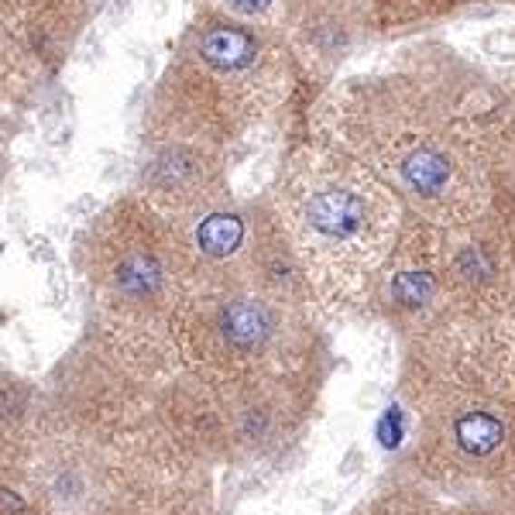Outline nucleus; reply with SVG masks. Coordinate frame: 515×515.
<instances>
[{"instance_id":"39448f33","label":"nucleus","mask_w":515,"mask_h":515,"mask_svg":"<svg viewBox=\"0 0 515 515\" xmlns=\"http://www.w3.org/2000/svg\"><path fill=\"white\" fill-rule=\"evenodd\" d=\"M515 310L512 200L468 223L409 213L361 312L395 330L399 343L491 323Z\"/></svg>"},{"instance_id":"6ab92c4d","label":"nucleus","mask_w":515,"mask_h":515,"mask_svg":"<svg viewBox=\"0 0 515 515\" xmlns=\"http://www.w3.org/2000/svg\"><path fill=\"white\" fill-rule=\"evenodd\" d=\"M491 4H515V0H491Z\"/></svg>"},{"instance_id":"9d476101","label":"nucleus","mask_w":515,"mask_h":515,"mask_svg":"<svg viewBox=\"0 0 515 515\" xmlns=\"http://www.w3.org/2000/svg\"><path fill=\"white\" fill-rule=\"evenodd\" d=\"M107 0H0L4 90L35 94L59 76Z\"/></svg>"},{"instance_id":"4468645a","label":"nucleus","mask_w":515,"mask_h":515,"mask_svg":"<svg viewBox=\"0 0 515 515\" xmlns=\"http://www.w3.org/2000/svg\"><path fill=\"white\" fill-rule=\"evenodd\" d=\"M368 505L375 515H515V491L491 499H453L395 474Z\"/></svg>"},{"instance_id":"ddd939ff","label":"nucleus","mask_w":515,"mask_h":515,"mask_svg":"<svg viewBox=\"0 0 515 515\" xmlns=\"http://www.w3.org/2000/svg\"><path fill=\"white\" fill-rule=\"evenodd\" d=\"M90 515H220L203 474L158 470L121 488Z\"/></svg>"},{"instance_id":"a211bd4d","label":"nucleus","mask_w":515,"mask_h":515,"mask_svg":"<svg viewBox=\"0 0 515 515\" xmlns=\"http://www.w3.org/2000/svg\"><path fill=\"white\" fill-rule=\"evenodd\" d=\"M464 4H491V0H464Z\"/></svg>"},{"instance_id":"9b49d317","label":"nucleus","mask_w":515,"mask_h":515,"mask_svg":"<svg viewBox=\"0 0 515 515\" xmlns=\"http://www.w3.org/2000/svg\"><path fill=\"white\" fill-rule=\"evenodd\" d=\"M279 32L306 83L327 90L337 73L381 38L375 0H285Z\"/></svg>"},{"instance_id":"6e6552de","label":"nucleus","mask_w":515,"mask_h":515,"mask_svg":"<svg viewBox=\"0 0 515 515\" xmlns=\"http://www.w3.org/2000/svg\"><path fill=\"white\" fill-rule=\"evenodd\" d=\"M179 368L220 378L327 371L316 306L268 292H189L175 316Z\"/></svg>"},{"instance_id":"dca6fc26","label":"nucleus","mask_w":515,"mask_h":515,"mask_svg":"<svg viewBox=\"0 0 515 515\" xmlns=\"http://www.w3.org/2000/svg\"><path fill=\"white\" fill-rule=\"evenodd\" d=\"M200 7H213L241 21H258V25H275L279 28L285 0H200Z\"/></svg>"},{"instance_id":"0eeeda50","label":"nucleus","mask_w":515,"mask_h":515,"mask_svg":"<svg viewBox=\"0 0 515 515\" xmlns=\"http://www.w3.org/2000/svg\"><path fill=\"white\" fill-rule=\"evenodd\" d=\"M90 323L179 364L175 316L189 296L179 234L138 189L100 206L73 237Z\"/></svg>"},{"instance_id":"f257e3e1","label":"nucleus","mask_w":515,"mask_h":515,"mask_svg":"<svg viewBox=\"0 0 515 515\" xmlns=\"http://www.w3.org/2000/svg\"><path fill=\"white\" fill-rule=\"evenodd\" d=\"M310 134L358 155L433 223H468L515 200V179L464 110L461 48L443 42H416L389 65L330 83L312 100Z\"/></svg>"},{"instance_id":"f03ea898","label":"nucleus","mask_w":515,"mask_h":515,"mask_svg":"<svg viewBox=\"0 0 515 515\" xmlns=\"http://www.w3.org/2000/svg\"><path fill=\"white\" fill-rule=\"evenodd\" d=\"M299 83L306 79L275 25L196 7L144 100L141 141H193L237 158Z\"/></svg>"},{"instance_id":"aec40b11","label":"nucleus","mask_w":515,"mask_h":515,"mask_svg":"<svg viewBox=\"0 0 515 515\" xmlns=\"http://www.w3.org/2000/svg\"><path fill=\"white\" fill-rule=\"evenodd\" d=\"M512 231H515V200H512Z\"/></svg>"},{"instance_id":"f3484780","label":"nucleus","mask_w":515,"mask_h":515,"mask_svg":"<svg viewBox=\"0 0 515 515\" xmlns=\"http://www.w3.org/2000/svg\"><path fill=\"white\" fill-rule=\"evenodd\" d=\"M347 515H375V512H371V505H361V509H354V512H347Z\"/></svg>"},{"instance_id":"7ed1b4c3","label":"nucleus","mask_w":515,"mask_h":515,"mask_svg":"<svg viewBox=\"0 0 515 515\" xmlns=\"http://www.w3.org/2000/svg\"><path fill=\"white\" fill-rule=\"evenodd\" d=\"M399 395L412 416L399 474L453 499L515 491V395L464 327L402 343Z\"/></svg>"},{"instance_id":"20e7f679","label":"nucleus","mask_w":515,"mask_h":515,"mask_svg":"<svg viewBox=\"0 0 515 515\" xmlns=\"http://www.w3.org/2000/svg\"><path fill=\"white\" fill-rule=\"evenodd\" d=\"M320 306H358L402 234L409 210L358 155L323 138L289 148L268 186Z\"/></svg>"},{"instance_id":"423d86ee","label":"nucleus","mask_w":515,"mask_h":515,"mask_svg":"<svg viewBox=\"0 0 515 515\" xmlns=\"http://www.w3.org/2000/svg\"><path fill=\"white\" fill-rule=\"evenodd\" d=\"M327 371L220 378L179 368L158 395V447L172 470L254 468L292 447L320 409Z\"/></svg>"},{"instance_id":"1a4fd4ad","label":"nucleus","mask_w":515,"mask_h":515,"mask_svg":"<svg viewBox=\"0 0 515 515\" xmlns=\"http://www.w3.org/2000/svg\"><path fill=\"white\" fill-rule=\"evenodd\" d=\"M172 223L189 292H268L320 310L268 189L262 196L231 193Z\"/></svg>"},{"instance_id":"2eb2a0df","label":"nucleus","mask_w":515,"mask_h":515,"mask_svg":"<svg viewBox=\"0 0 515 515\" xmlns=\"http://www.w3.org/2000/svg\"><path fill=\"white\" fill-rule=\"evenodd\" d=\"M464 0H375L378 32L381 38H399L420 28H433L451 17Z\"/></svg>"},{"instance_id":"f8f14e48","label":"nucleus","mask_w":515,"mask_h":515,"mask_svg":"<svg viewBox=\"0 0 515 515\" xmlns=\"http://www.w3.org/2000/svg\"><path fill=\"white\" fill-rule=\"evenodd\" d=\"M231 165V155L193 141H141L134 189L169 220H179L234 193Z\"/></svg>"}]
</instances>
